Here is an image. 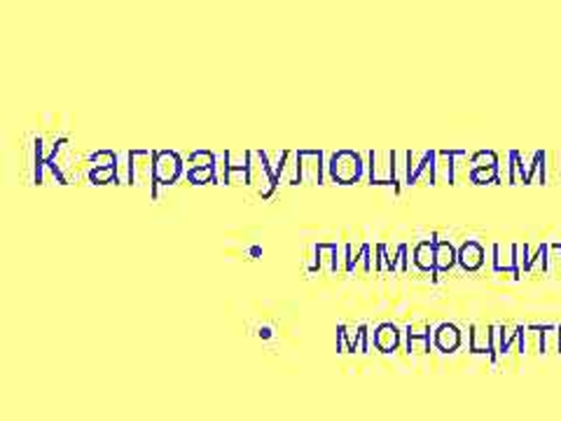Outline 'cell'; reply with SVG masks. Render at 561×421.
I'll return each mask as SVG.
<instances>
[{
	"label": "cell",
	"mask_w": 561,
	"mask_h": 421,
	"mask_svg": "<svg viewBox=\"0 0 561 421\" xmlns=\"http://www.w3.org/2000/svg\"><path fill=\"white\" fill-rule=\"evenodd\" d=\"M187 164H189V169H210V171H215L218 169V157L210 150H194V152H189Z\"/></svg>",
	"instance_id": "cell-18"
},
{
	"label": "cell",
	"mask_w": 561,
	"mask_h": 421,
	"mask_svg": "<svg viewBox=\"0 0 561 421\" xmlns=\"http://www.w3.org/2000/svg\"><path fill=\"white\" fill-rule=\"evenodd\" d=\"M435 246L437 239H424L414 246V265L421 272H435Z\"/></svg>",
	"instance_id": "cell-11"
},
{
	"label": "cell",
	"mask_w": 561,
	"mask_h": 421,
	"mask_svg": "<svg viewBox=\"0 0 561 421\" xmlns=\"http://www.w3.org/2000/svg\"><path fill=\"white\" fill-rule=\"evenodd\" d=\"M493 270L510 272L515 279L522 277V274L517 272V263H515V246H508V249H503L500 244L493 246Z\"/></svg>",
	"instance_id": "cell-14"
},
{
	"label": "cell",
	"mask_w": 561,
	"mask_h": 421,
	"mask_svg": "<svg viewBox=\"0 0 561 421\" xmlns=\"http://www.w3.org/2000/svg\"><path fill=\"white\" fill-rule=\"evenodd\" d=\"M468 178H470V183H475V185L500 183V173H498V169H470Z\"/></svg>",
	"instance_id": "cell-23"
},
{
	"label": "cell",
	"mask_w": 561,
	"mask_h": 421,
	"mask_svg": "<svg viewBox=\"0 0 561 421\" xmlns=\"http://www.w3.org/2000/svg\"><path fill=\"white\" fill-rule=\"evenodd\" d=\"M92 166H101V169H120V155L113 150H96L89 155Z\"/></svg>",
	"instance_id": "cell-22"
},
{
	"label": "cell",
	"mask_w": 561,
	"mask_h": 421,
	"mask_svg": "<svg viewBox=\"0 0 561 421\" xmlns=\"http://www.w3.org/2000/svg\"><path fill=\"white\" fill-rule=\"evenodd\" d=\"M548 272H561V244H550V253H548Z\"/></svg>",
	"instance_id": "cell-27"
},
{
	"label": "cell",
	"mask_w": 561,
	"mask_h": 421,
	"mask_svg": "<svg viewBox=\"0 0 561 421\" xmlns=\"http://www.w3.org/2000/svg\"><path fill=\"white\" fill-rule=\"evenodd\" d=\"M313 253H316V260L309 265V272H316L320 267V260H327V270L337 272L339 263H337V244H316L313 246Z\"/></svg>",
	"instance_id": "cell-16"
},
{
	"label": "cell",
	"mask_w": 561,
	"mask_h": 421,
	"mask_svg": "<svg viewBox=\"0 0 561 421\" xmlns=\"http://www.w3.org/2000/svg\"><path fill=\"white\" fill-rule=\"evenodd\" d=\"M461 342H463L461 330H458L454 323H440L433 332V344L437 346V351H442V353H454L458 346H461Z\"/></svg>",
	"instance_id": "cell-8"
},
{
	"label": "cell",
	"mask_w": 561,
	"mask_h": 421,
	"mask_svg": "<svg viewBox=\"0 0 561 421\" xmlns=\"http://www.w3.org/2000/svg\"><path fill=\"white\" fill-rule=\"evenodd\" d=\"M458 263V249L449 239H440L435 246V272H449Z\"/></svg>",
	"instance_id": "cell-12"
},
{
	"label": "cell",
	"mask_w": 561,
	"mask_h": 421,
	"mask_svg": "<svg viewBox=\"0 0 561 421\" xmlns=\"http://www.w3.org/2000/svg\"><path fill=\"white\" fill-rule=\"evenodd\" d=\"M365 162H363V155L355 150H337L330 155V162H327V176H330L332 183L337 185H353L363 178V171H365Z\"/></svg>",
	"instance_id": "cell-1"
},
{
	"label": "cell",
	"mask_w": 561,
	"mask_h": 421,
	"mask_svg": "<svg viewBox=\"0 0 561 421\" xmlns=\"http://www.w3.org/2000/svg\"><path fill=\"white\" fill-rule=\"evenodd\" d=\"M155 150H129L127 152V183L129 185H150L152 199L159 197V185L155 180Z\"/></svg>",
	"instance_id": "cell-2"
},
{
	"label": "cell",
	"mask_w": 561,
	"mask_h": 421,
	"mask_svg": "<svg viewBox=\"0 0 561 421\" xmlns=\"http://www.w3.org/2000/svg\"><path fill=\"white\" fill-rule=\"evenodd\" d=\"M470 169H498V155L493 150H477L470 155Z\"/></svg>",
	"instance_id": "cell-20"
},
{
	"label": "cell",
	"mask_w": 561,
	"mask_h": 421,
	"mask_svg": "<svg viewBox=\"0 0 561 421\" xmlns=\"http://www.w3.org/2000/svg\"><path fill=\"white\" fill-rule=\"evenodd\" d=\"M251 159H253V152L246 150L241 162H232V152L225 150L222 155V183L225 185H251L253 183V171H251Z\"/></svg>",
	"instance_id": "cell-6"
},
{
	"label": "cell",
	"mask_w": 561,
	"mask_h": 421,
	"mask_svg": "<svg viewBox=\"0 0 561 421\" xmlns=\"http://www.w3.org/2000/svg\"><path fill=\"white\" fill-rule=\"evenodd\" d=\"M407 351L410 353H428L431 351V332H419L417 328H407Z\"/></svg>",
	"instance_id": "cell-17"
},
{
	"label": "cell",
	"mask_w": 561,
	"mask_h": 421,
	"mask_svg": "<svg viewBox=\"0 0 561 421\" xmlns=\"http://www.w3.org/2000/svg\"><path fill=\"white\" fill-rule=\"evenodd\" d=\"M187 180L192 185H213V183H218V171H210V169H187Z\"/></svg>",
	"instance_id": "cell-24"
},
{
	"label": "cell",
	"mask_w": 561,
	"mask_h": 421,
	"mask_svg": "<svg viewBox=\"0 0 561 421\" xmlns=\"http://www.w3.org/2000/svg\"><path fill=\"white\" fill-rule=\"evenodd\" d=\"M155 180L157 185H173L183 176V157L173 150H155Z\"/></svg>",
	"instance_id": "cell-5"
},
{
	"label": "cell",
	"mask_w": 561,
	"mask_h": 421,
	"mask_svg": "<svg viewBox=\"0 0 561 421\" xmlns=\"http://www.w3.org/2000/svg\"><path fill=\"white\" fill-rule=\"evenodd\" d=\"M396 150H370L367 152V178L372 185H393V190L400 192L398 173H396Z\"/></svg>",
	"instance_id": "cell-3"
},
{
	"label": "cell",
	"mask_w": 561,
	"mask_h": 421,
	"mask_svg": "<svg viewBox=\"0 0 561 421\" xmlns=\"http://www.w3.org/2000/svg\"><path fill=\"white\" fill-rule=\"evenodd\" d=\"M358 260H363V249L353 251V246L346 244V249H344V270L346 272H353L355 265H358Z\"/></svg>",
	"instance_id": "cell-26"
},
{
	"label": "cell",
	"mask_w": 561,
	"mask_h": 421,
	"mask_svg": "<svg viewBox=\"0 0 561 421\" xmlns=\"http://www.w3.org/2000/svg\"><path fill=\"white\" fill-rule=\"evenodd\" d=\"M458 265H461L465 272H477L479 267L484 265V249H482V244L475 241V239H468V241H463L461 249H458Z\"/></svg>",
	"instance_id": "cell-10"
},
{
	"label": "cell",
	"mask_w": 561,
	"mask_h": 421,
	"mask_svg": "<svg viewBox=\"0 0 561 421\" xmlns=\"http://www.w3.org/2000/svg\"><path fill=\"white\" fill-rule=\"evenodd\" d=\"M557 349L561 351V328H559V337H557Z\"/></svg>",
	"instance_id": "cell-31"
},
{
	"label": "cell",
	"mask_w": 561,
	"mask_h": 421,
	"mask_svg": "<svg viewBox=\"0 0 561 421\" xmlns=\"http://www.w3.org/2000/svg\"><path fill=\"white\" fill-rule=\"evenodd\" d=\"M374 272H398V260L396 256H389V251H386L384 244H377L374 246Z\"/></svg>",
	"instance_id": "cell-21"
},
{
	"label": "cell",
	"mask_w": 561,
	"mask_h": 421,
	"mask_svg": "<svg viewBox=\"0 0 561 421\" xmlns=\"http://www.w3.org/2000/svg\"><path fill=\"white\" fill-rule=\"evenodd\" d=\"M358 330H360V353H367L370 351V328L363 323L358 325Z\"/></svg>",
	"instance_id": "cell-30"
},
{
	"label": "cell",
	"mask_w": 561,
	"mask_h": 421,
	"mask_svg": "<svg viewBox=\"0 0 561 421\" xmlns=\"http://www.w3.org/2000/svg\"><path fill=\"white\" fill-rule=\"evenodd\" d=\"M374 349L379 353H393L400 346V330L396 323H379L372 332Z\"/></svg>",
	"instance_id": "cell-9"
},
{
	"label": "cell",
	"mask_w": 561,
	"mask_h": 421,
	"mask_svg": "<svg viewBox=\"0 0 561 421\" xmlns=\"http://www.w3.org/2000/svg\"><path fill=\"white\" fill-rule=\"evenodd\" d=\"M407 253H410L407 244H400L398 251H396V260H398V270L400 272H407Z\"/></svg>",
	"instance_id": "cell-29"
},
{
	"label": "cell",
	"mask_w": 561,
	"mask_h": 421,
	"mask_svg": "<svg viewBox=\"0 0 561 421\" xmlns=\"http://www.w3.org/2000/svg\"><path fill=\"white\" fill-rule=\"evenodd\" d=\"M437 157V150H407L405 152V183H417L419 176L424 171H428V166L433 164V159Z\"/></svg>",
	"instance_id": "cell-7"
},
{
	"label": "cell",
	"mask_w": 561,
	"mask_h": 421,
	"mask_svg": "<svg viewBox=\"0 0 561 421\" xmlns=\"http://www.w3.org/2000/svg\"><path fill=\"white\" fill-rule=\"evenodd\" d=\"M42 169H45V155H42V141H33V183H42Z\"/></svg>",
	"instance_id": "cell-25"
},
{
	"label": "cell",
	"mask_w": 561,
	"mask_h": 421,
	"mask_svg": "<svg viewBox=\"0 0 561 421\" xmlns=\"http://www.w3.org/2000/svg\"><path fill=\"white\" fill-rule=\"evenodd\" d=\"M325 155L323 150H297V185L309 183L320 185L325 173Z\"/></svg>",
	"instance_id": "cell-4"
},
{
	"label": "cell",
	"mask_w": 561,
	"mask_h": 421,
	"mask_svg": "<svg viewBox=\"0 0 561 421\" xmlns=\"http://www.w3.org/2000/svg\"><path fill=\"white\" fill-rule=\"evenodd\" d=\"M87 180L92 185H108V183H122L118 169H101V166H92L87 171Z\"/></svg>",
	"instance_id": "cell-19"
},
{
	"label": "cell",
	"mask_w": 561,
	"mask_h": 421,
	"mask_svg": "<svg viewBox=\"0 0 561 421\" xmlns=\"http://www.w3.org/2000/svg\"><path fill=\"white\" fill-rule=\"evenodd\" d=\"M355 353L360 351V330L348 328V325H337V353Z\"/></svg>",
	"instance_id": "cell-15"
},
{
	"label": "cell",
	"mask_w": 561,
	"mask_h": 421,
	"mask_svg": "<svg viewBox=\"0 0 561 421\" xmlns=\"http://www.w3.org/2000/svg\"><path fill=\"white\" fill-rule=\"evenodd\" d=\"M363 267H365V272H372L374 270V260H372V246L370 244H363Z\"/></svg>",
	"instance_id": "cell-28"
},
{
	"label": "cell",
	"mask_w": 561,
	"mask_h": 421,
	"mask_svg": "<svg viewBox=\"0 0 561 421\" xmlns=\"http://www.w3.org/2000/svg\"><path fill=\"white\" fill-rule=\"evenodd\" d=\"M470 351L472 353H489V356H493L491 325H489V328H482V325H477V323L470 325Z\"/></svg>",
	"instance_id": "cell-13"
}]
</instances>
